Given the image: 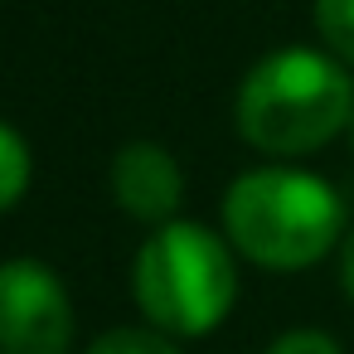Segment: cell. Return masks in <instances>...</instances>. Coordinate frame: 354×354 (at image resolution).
<instances>
[{
	"label": "cell",
	"instance_id": "cell-1",
	"mask_svg": "<svg viewBox=\"0 0 354 354\" xmlns=\"http://www.w3.org/2000/svg\"><path fill=\"white\" fill-rule=\"evenodd\" d=\"M354 122V78L335 54L277 49L238 88V131L262 156H310Z\"/></svg>",
	"mask_w": 354,
	"mask_h": 354
},
{
	"label": "cell",
	"instance_id": "cell-3",
	"mask_svg": "<svg viewBox=\"0 0 354 354\" xmlns=\"http://www.w3.org/2000/svg\"><path fill=\"white\" fill-rule=\"evenodd\" d=\"M131 296L165 335H209L238 296L233 252L204 223H160L131 262Z\"/></svg>",
	"mask_w": 354,
	"mask_h": 354
},
{
	"label": "cell",
	"instance_id": "cell-5",
	"mask_svg": "<svg viewBox=\"0 0 354 354\" xmlns=\"http://www.w3.org/2000/svg\"><path fill=\"white\" fill-rule=\"evenodd\" d=\"M112 194L131 218L160 228V223H175V209L185 199V175L165 146L127 141L112 160Z\"/></svg>",
	"mask_w": 354,
	"mask_h": 354
},
{
	"label": "cell",
	"instance_id": "cell-4",
	"mask_svg": "<svg viewBox=\"0 0 354 354\" xmlns=\"http://www.w3.org/2000/svg\"><path fill=\"white\" fill-rule=\"evenodd\" d=\"M73 301L64 281L35 262H0V354H68Z\"/></svg>",
	"mask_w": 354,
	"mask_h": 354
},
{
	"label": "cell",
	"instance_id": "cell-8",
	"mask_svg": "<svg viewBox=\"0 0 354 354\" xmlns=\"http://www.w3.org/2000/svg\"><path fill=\"white\" fill-rule=\"evenodd\" d=\"M88 354H180V349H175V339H170L165 330H156V325H151V330H146V325H117V330L97 335Z\"/></svg>",
	"mask_w": 354,
	"mask_h": 354
},
{
	"label": "cell",
	"instance_id": "cell-9",
	"mask_svg": "<svg viewBox=\"0 0 354 354\" xmlns=\"http://www.w3.org/2000/svg\"><path fill=\"white\" fill-rule=\"evenodd\" d=\"M267 354H344L325 330H286L281 339H272Z\"/></svg>",
	"mask_w": 354,
	"mask_h": 354
},
{
	"label": "cell",
	"instance_id": "cell-6",
	"mask_svg": "<svg viewBox=\"0 0 354 354\" xmlns=\"http://www.w3.org/2000/svg\"><path fill=\"white\" fill-rule=\"evenodd\" d=\"M30 175H35V160H30L25 136L0 122V214L10 204H20V194L30 189Z\"/></svg>",
	"mask_w": 354,
	"mask_h": 354
},
{
	"label": "cell",
	"instance_id": "cell-11",
	"mask_svg": "<svg viewBox=\"0 0 354 354\" xmlns=\"http://www.w3.org/2000/svg\"><path fill=\"white\" fill-rule=\"evenodd\" d=\"M349 141H354V122H349Z\"/></svg>",
	"mask_w": 354,
	"mask_h": 354
},
{
	"label": "cell",
	"instance_id": "cell-2",
	"mask_svg": "<svg viewBox=\"0 0 354 354\" xmlns=\"http://www.w3.org/2000/svg\"><path fill=\"white\" fill-rule=\"evenodd\" d=\"M339 223H344L339 194L306 170L286 165L248 170L223 194L228 243L267 272H301L320 262L339 243Z\"/></svg>",
	"mask_w": 354,
	"mask_h": 354
},
{
	"label": "cell",
	"instance_id": "cell-10",
	"mask_svg": "<svg viewBox=\"0 0 354 354\" xmlns=\"http://www.w3.org/2000/svg\"><path fill=\"white\" fill-rule=\"evenodd\" d=\"M339 286H344V296H349V306H354V233H349L344 248H339Z\"/></svg>",
	"mask_w": 354,
	"mask_h": 354
},
{
	"label": "cell",
	"instance_id": "cell-7",
	"mask_svg": "<svg viewBox=\"0 0 354 354\" xmlns=\"http://www.w3.org/2000/svg\"><path fill=\"white\" fill-rule=\"evenodd\" d=\"M315 30L325 49L344 68H354V0H315Z\"/></svg>",
	"mask_w": 354,
	"mask_h": 354
}]
</instances>
